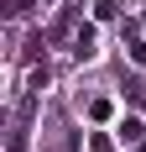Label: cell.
<instances>
[{
  "mask_svg": "<svg viewBox=\"0 0 146 152\" xmlns=\"http://www.w3.org/2000/svg\"><path fill=\"white\" fill-rule=\"evenodd\" d=\"M73 58H94V26H89V21L73 31Z\"/></svg>",
  "mask_w": 146,
  "mask_h": 152,
  "instance_id": "obj_1",
  "label": "cell"
},
{
  "mask_svg": "<svg viewBox=\"0 0 146 152\" xmlns=\"http://www.w3.org/2000/svg\"><path fill=\"white\" fill-rule=\"evenodd\" d=\"M115 137H120V142H141V137H146V126L136 121V115H125V121H120V131H115Z\"/></svg>",
  "mask_w": 146,
  "mask_h": 152,
  "instance_id": "obj_2",
  "label": "cell"
},
{
  "mask_svg": "<svg viewBox=\"0 0 146 152\" xmlns=\"http://www.w3.org/2000/svg\"><path fill=\"white\" fill-rule=\"evenodd\" d=\"M110 115H115L110 100H94V105H89V121H110Z\"/></svg>",
  "mask_w": 146,
  "mask_h": 152,
  "instance_id": "obj_3",
  "label": "cell"
},
{
  "mask_svg": "<svg viewBox=\"0 0 146 152\" xmlns=\"http://www.w3.org/2000/svg\"><path fill=\"white\" fill-rule=\"evenodd\" d=\"M26 84H31V94H42V89H47V63H42V68H31Z\"/></svg>",
  "mask_w": 146,
  "mask_h": 152,
  "instance_id": "obj_4",
  "label": "cell"
},
{
  "mask_svg": "<svg viewBox=\"0 0 146 152\" xmlns=\"http://www.w3.org/2000/svg\"><path fill=\"white\" fill-rule=\"evenodd\" d=\"M125 42H131V58H136V63H146V42L136 37V31H125Z\"/></svg>",
  "mask_w": 146,
  "mask_h": 152,
  "instance_id": "obj_5",
  "label": "cell"
},
{
  "mask_svg": "<svg viewBox=\"0 0 146 152\" xmlns=\"http://www.w3.org/2000/svg\"><path fill=\"white\" fill-rule=\"evenodd\" d=\"M94 16H99V21H110V16H115V0H94Z\"/></svg>",
  "mask_w": 146,
  "mask_h": 152,
  "instance_id": "obj_6",
  "label": "cell"
},
{
  "mask_svg": "<svg viewBox=\"0 0 146 152\" xmlns=\"http://www.w3.org/2000/svg\"><path fill=\"white\" fill-rule=\"evenodd\" d=\"M5 152H26V131H21V126L11 131V147H5Z\"/></svg>",
  "mask_w": 146,
  "mask_h": 152,
  "instance_id": "obj_7",
  "label": "cell"
},
{
  "mask_svg": "<svg viewBox=\"0 0 146 152\" xmlns=\"http://www.w3.org/2000/svg\"><path fill=\"white\" fill-rule=\"evenodd\" d=\"M5 11H11V16H26V11H31V0H11Z\"/></svg>",
  "mask_w": 146,
  "mask_h": 152,
  "instance_id": "obj_8",
  "label": "cell"
},
{
  "mask_svg": "<svg viewBox=\"0 0 146 152\" xmlns=\"http://www.w3.org/2000/svg\"><path fill=\"white\" fill-rule=\"evenodd\" d=\"M141 26H146V16H141Z\"/></svg>",
  "mask_w": 146,
  "mask_h": 152,
  "instance_id": "obj_9",
  "label": "cell"
}]
</instances>
